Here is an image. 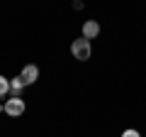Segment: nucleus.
I'll use <instances>...</instances> for the list:
<instances>
[{
	"label": "nucleus",
	"instance_id": "nucleus-6",
	"mask_svg": "<svg viewBox=\"0 0 146 137\" xmlns=\"http://www.w3.org/2000/svg\"><path fill=\"white\" fill-rule=\"evenodd\" d=\"M10 95V79L0 76V98H7Z\"/></svg>",
	"mask_w": 146,
	"mask_h": 137
},
{
	"label": "nucleus",
	"instance_id": "nucleus-5",
	"mask_svg": "<svg viewBox=\"0 0 146 137\" xmlns=\"http://www.w3.org/2000/svg\"><path fill=\"white\" fill-rule=\"evenodd\" d=\"M22 88H25V83H22L20 76L10 79V98H22Z\"/></svg>",
	"mask_w": 146,
	"mask_h": 137
},
{
	"label": "nucleus",
	"instance_id": "nucleus-7",
	"mask_svg": "<svg viewBox=\"0 0 146 137\" xmlns=\"http://www.w3.org/2000/svg\"><path fill=\"white\" fill-rule=\"evenodd\" d=\"M122 137H141V135H139V130H124Z\"/></svg>",
	"mask_w": 146,
	"mask_h": 137
},
{
	"label": "nucleus",
	"instance_id": "nucleus-4",
	"mask_svg": "<svg viewBox=\"0 0 146 137\" xmlns=\"http://www.w3.org/2000/svg\"><path fill=\"white\" fill-rule=\"evenodd\" d=\"M98 34H100V25H98L95 20H88V22H83V37L88 39V42H90V39H95Z\"/></svg>",
	"mask_w": 146,
	"mask_h": 137
},
{
	"label": "nucleus",
	"instance_id": "nucleus-3",
	"mask_svg": "<svg viewBox=\"0 0 146 137\" xmlns=\"http://www.w3.org/2000/svg\"><path fill=\"white\" fill-rule=\"evenodd\" d=\"M20 79H22V83H25V86L34 83V81L39 79V66H34V64H27V66L22 68V74H20Z\"/></svg>",
	"mask_w": 146,
	"mask_h": 137
},
{
	"label": "nucleus",
	"instance_id": "nucleus-1",
	"mask_svg": "<svg viewBox=\"0 0 146 137\" xmlns=\"http://www.w3.org/2000/svg\"><path fill=\"white\" fill-rule=\"evenodd\" d=\"M71 54L78 61H88L90 54H93V47H90V42L85 37H78V39H73V44H71Z\"/></svg>",
	"mask_w": 146,
	"mask_h": 137
},
{
	"label": "nucleus",
	"instance_id": "nucleus-2",
	"mask_svg": "<svg viewBox=\"0 0 146 137\" xmlns=\"http://www.w3.org/2000/svg\"><path fill=\"white\" fill-rule=\"evenodd\" d=\"M25 110H27V103L22 98H7L5 100V113L10 118H20Z\"/></svg>",
	"mask_w": 146,
	"mask_h": 137
}]
</instances>
